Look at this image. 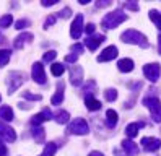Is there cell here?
<instances>
[{"label":"cell","mask_w":161,"mask_h":156,"mask_svg":"<svg viewBox=\"0 0 161 156\" xmlns=\"http://www.w3.org/2000/svg\"><path fill=\"white\" fill-rule=\"evenodd\" d=\"M55 151H57V145L55 143H47L46 146H44V151L39 154V156H54L55 154Z\"/></svg>","instance_id":"cell-24"},{"label":"cell","mask_w":161,"mask_h":156,"mask_svg":"<svg viewBox=\"0 0 161 156\" xmlns=\"http://www.w3.org/2000/svg\"><path fill=\"white\" fill-rule=\"evenodd\" d=\"M119 51H117V47L116 46H109L106 47L104 51L98 55V62H109V60H114V58L117 57Z\"/></svg>","instance_id":"cell-10"},{"label":"cell","mask_w":161,"mask_h":156,"mask_svg":"<svg viewBox=\"0 0 161 156\" xmlns=\"http://www.w3.org/2000/svg\"><path fill=\"white\" fill-rule=\"evenodd\" d=\"M117 68L124 73L132 72L134 70V60H132V58H120V60L117 62Z\"/></svg>","instance_id":"cell-16"},{"label":"cell","mask_w":161,"mask_h":156,"mask_svg":"<svg viewBox=\"0 0 161 156\" xmlns=\"http://www.w3.org/2000/svg\"><path fill=\"white\" fill-rule=\"evenodd\" d=\"M57 93H55L54 96H52V99H51V103L52 104H55V106H59V104H62V101H64V83H57Z\"/></svg>","instance_id":"cell-21"},{"label":"cell","mask_w":161,"mask_h":156,"mask_svg":"<svg viewBox=\"0 0 161 156\" xmlns=\"http://www.w3.org/2000/svg\"><path fill=\"white\" fill-rule=\"evenodd\" d=\"M120 39L127 44H135L140 47H148V41H147V36L142 34L137 29H127V31L122 33Z\"/></svg>","instance_id":"cell-1"},{"label":"cell","mask_w":161,"mask_h":156,"mask_svg":"<svg viewBox=\"0 0 161 156\" xmlns=\"http://www.w3.org/2000/svg\"><path fill=\"white\" fill-rule=\"evenodd\" d=\"M78 60V55L77 54H70V55H67L65 57V62H70V64H73L75 65V62Z\"/></svg>","instance_id":"cell-34"},{"label":"cell","mask_w":161,"mask_h":156,"mask_svg":"<svg viewBox=\"0 0 161 156\" xmlns=\"http://www.w3.org/2000/svg\"><path fill=\"white\" fill-rule=\"evenodd\" d=\"M25 81V75L21 72H10L8 75V94L16 91V88Z\"/></svg>","instance_id":"cell-5"},{"label":"cell","mask_w":161,"mask_h":156,"mask_svg":"<svg viewBox=\"0 0 161 156\" xmlns=\"http://www.w3.org/2000/svg\"><path fill=\"white\" fill-rule=\"evenodd\" d=\"M7 154V146L2 143V138H0V156H5Z\"/></svg>","instance_id":"cell-39"},{"label":"cell","mask_w":161,"mask_h":156,"mask_svg":"<svg viewBox=\"0 0 161 156\" xmlns=\"http://www.w3.org/2000/svg\"><path fill=\"white\" fill-rule=\"evenodd\" d=\"M104 41H106V37H104L103 34H98V36H88L85 44H86V47L90 49V51H96V49L101 46V42H104Z\"/></svg>","instance_id":"cell-13"},{"label":"cell","mask_w":161,"mask_h":156,"mask_svg":"<svg viewBox=\"0 0 161 156\" xmlns=\"http://www.w3.org/2000/svg\"><path fill=\"white\" fill-rule=\"evenodd\" d=\"M143 127V124H138V122H134V124H129L127 127H125V135L129 136V138H134V136H137L138 135V130Z\"/></svg>","instance_id":"cell-17"},{"label":"cell","mask_w":161,"mask_h":156,"mask_svg":"<svg viewBox=\"0 0 161 156\" xmlns=\"http://www.w3.org/2000/svg\"><path fill=\"white\" fill-rule=\"evenodd\" d=\"M122 148H124V151H125L127 156H135L138 153L137 143H134L132 140H124V142H122Z\"/></svg>","instance_id":"cell-15"},{"label":"cell","mask_w":161,"mask_h":156,"mask_svg":"<svg viewBox=\"0 0 161 156\" xmlns=\"http://www.w3.org/2000/svg\"><path fill=\"white\" fill-rule=\"evenodd\" d=\"M0 101H2V96H0Z\"/></svg>","instance_id":"cell-46"},{"label":"cell","mask_w":161,"mask_h":156,"mask_svg":"<svg viewBox=\"0 0 161 156\" xmlns=\"http://www.w3.org/2000/svg\"><path fill=\"white\" fill-rule=\"evenodd\" d=\"M94 29H96V26H94L93 23H90V25L85 26V31H86V34H93V33H94Z\"/></svg>","instance_id":"cell-37"},{"label":"cell","mask_w":161,"mask_h":156,"mask_svg":"<svg viewBox=\"0 0 161 156\" xmlns=\"http://www.w3.org/2000/svg\"><path fill=\"white\" fill-rule=\"evenodd\" d=\"M54 119H55V122H57V124H67L70 120V114L67 111H57Z\"/></svg>","instance_id":"cell-23"},{"label":"cell","mask_w":161,"mask_h":156,"mask_svg":"<svg viewBox=\"0 0 161 156\" xmlns=\"http://www.w3.org/2000/svg\"><path fill=\"white\" fill-rule=\"evenodd\" d=\"M88 132H90V127H88L86 120H83V119H75L69 125V133H72V135H86Z\"/></svg>","instance_id":"cell-4"},{"label":"cell","mask_w":161,"mask_h":156,"mask_svg":"<svg viewBox=\"0 0 161 156\" xmlns=\"http://www.w3.org/2000/svg\"><path fill=\"white\" fill-rule=\"evenodd\" d=\"M23 98H26V99H31V101H41V94H33L30 91H25L23 93Z\"/></svg>","instance_id":"cell-32"},{"label":"cell","mask_w":161,"mask_h":156,"mask_svg":"<svg viewBox=\"0 0 161 156\" xmlns=\"http://www.w3.org/2000/svg\"><path fill=\"white\" fill-rule=\"evenodd\" d=\"M52 119V112L49 111V109H44V111H41L39 114H36L33 119H31V124L33 125H39V124H42V122H46V120H51Z\"/></svg>","instance_id":"cell-14"},{"label":"cell","mask_w":161,"mask_h":156,"mask_svg":"<svg viewBox=\"0 0 161 156\" xmlns=\"http://www.w3.org/2000/svg\"><path fill=\"white\" fill-rule=\"evenodd\" d=\"M33 41V34L31 33H23V34H20L16 39H15V47L16 49H21L26 42H31Z\"/></svg>","instance_id":"cell-19"},{"label":"cell","mask_w":161,"mask_h":156,"mask_svg":"<svg viewBox=\"0 0 161 156\" xmlns=\"http://www.w3.org/2000/svg\"><path fill=\"white\" fill-rule=\"evenodd\" d=\"M51 72H52L54 76H60V75L65 72V65H62V64H52Z\"/></svg>","instance_id":"cell-27"},{"label":"cell","mask_w":161,"mask_h":156,"mask_svg":"<svg viewBox=\"0 0 161 156\" xmlns=\"http://www.w3.org/2000/svg\"><path fill=\"white\" fill-rule=\"evenodd\" d=\"M150 18H151V21H153L161 29V13H158L156 10H151V12H150Z\"/></svg>","instance_id":"cell-28"},{"label":"cell","mask_w":161,"mask_h":156,"mask_svg":"<svg viewBox=\"0 0 161 156\" xmlns=\"http://www.w3.org/2000/svg\"><path fill=\"white\" fill-rule=\"evenodd\" d=\"M85 106H86V109L88 111H98L101 109V103L96 99V98H93V96H86L85 98Z\"/></svg>","instance_id":"cell-20"},{"label":"cell","mask_w":161,"mask_h":156,"mask_svg":"<svg viewBox=\"0 0 161 156\" xmlns=\"http://www.w3.org/2000/svg\"><path fill=\"white\" fill-rule=\"evenodd\" d=\"M54 23H55V16H47L46 21H44V28L47 29V28H49L51 25H54Z\"/></svg>","instance_id":"cell-35"},{"label":"cell","mask_w":161,"mask_h":156,"mask_svg":"<svg viewBox=\"0 0 161 156\" xmlns=\"http://www.w3.org/2000/svg\"><path fill=\"white\" fill-rule=\"evenodd\" d=\"M117 120H119V115L114 109H109L106 112V125L109 127V129H114V127L117 125Z\"/></svg>","instance_id":"cell-18"},{"label":"cell","mask_w":161,"mask_h":156,"mask_svg":"<svg viewBox=\"0 0 161 156\" xmlns=\"http://www.w3.org/2000/svg\"><path fill=\"white\" fill-rule=\"evenodd\" d=\"M81 31H83V15H77L70 26V36L73 39H78L81 36Z\"/></svg>","instance_id":"cell-8"},{"label":"cell","mask_w":161,"mask_h":156,"mask_svg":"<svg viewBox=\"0 0 161 156\" xmlns=\"http://www.w3.org/2000/svg\"><path fill=\"white\" fill-rule=\"evenodd\" d=\"M72 51H73V52H77V55H78V54L83 52V46L77 42V44H73V46H72Z\"/></svg>","instance_id":"cell-36"},{"label":"cell","mask_w":161,"mask_h":156,"mask_svg":"<svg viewBox=\"0 0 161 156\" xmlns=\"http://www.w3.org/2000/svg\"><path fill=\"white\" fill-rule=\"evenodd\" d=\"M125 20H127V15L124 12H120V10H116V12L108 13L106 16H104L101 25H103V28H106V29H114L120 23H124Z\"/></svg>","instance_id":"cell-2"},{"label":"cell","mask_w":161,"mask_h":156,"mask_svg":"<svg viewBox=\"0 0 161 156\" xmlns=\"http://www.w3.org/2000/svg\"><path fill=\"white\" fill-rule=\"evenodd\" d=\"M55 57H57V52H55V51H47L44 54V57H42V60L44 62H52Z\"/></svg>","instance_id":"cell-31"},{"label":"cell","mask_w":161,"mask_h":156,"mask_svg":"<svg viewBox=\"0 0 161 156\" xmlns=\"http://www.w3.org/2000/svg\"><path fill=\"white\" fill-rule=\"evenodd\" d=\"M159 72H161V68H159L158 64H147V65L143 67V73H145V76L148 78L150 81H153V83L159 78Z\"/></svg>","instance_id":"cell-6"},{"label":"cell","mask_w":161,"mask_h":156,"mask_svg":"<svg viewBox=\"0 0 161 156\" xmlns=\"http://www.w3.org/2000/svg\"><path fill=\"white\" fill-rule=\"evenodd\" d=\"M31 75H33V80L39 85H44L46 83V72H44V67L41 62H36L33 65V70H31Z\"/></svg>","instance_id":"cell-7"},{"label":"cell","mask_w":161,"mask_h":156,"mask_svg":"<svg viewBox=\"0 0 161 156\" xmlns=\"http://www.w3.org/2000/svg\"><path fill=\"white\" fill-rule=\"evenodd\" d=\"M12 57V52L7 51V49H0V67H5L8 64V60H10Z\"/></svg>","instance_id":"cell-25"},{"label":"cell","mask_w":161,"mask_h":156,"mask_svg":"<svg viewBox=\"0 0 161 156\" xmlns=\"http://www.w3.org/2000/svg\"><path fill=\"white\" fill-rule=\"evenodd\" d=\"M0 136H2L3 140L10 142V143L16 140V133H15V130L12 129V127L5 125L3 122H0Z\"/></svg>","instance_id":"cell-12"},{"label":"cell","mask_w":161,"mask_h":156,"mask_svg":"<svg viewBox=\"0 0 161 156\" xmlns=\"http://www.w3.org/2000/svg\"><path fill=\"white\" fill-rule=\"evenodd\" d=\"M125 7H127V8H130V10H138V5H137L135 2H127V3H125Z\"/></svg>","instance_id":"cell-40"},{"label":"cell","mask_w":161,"mask_h":156,"mask_svg":"<svg viewBox=\"0 0 161 156\" xmlns=\"http://www.w3.org/2000/svg\"><path fill=\"white\" fill-rule=\"evenodd\" d=\"M88 156H104V154H103V153H99V151H91Z\"/></svg>","instance_id":"cell-43"},{"label":"cell","mask_w":161,"mask_h":156,"mask_svg":"<svg viewBox=\"0 0 161 156\" xmlns=\"http://www.w3.org/2000/svg\"><path fill=\"white\" fill-rule=\"evenodd\" d=\"M143 104L150 109L151 119H153L155 122H161V101L158 99V98H145Z\"/></svg>","instance_id":"cell-3"},{"label":"cell","mask_w":161,"mask_h":156,"mask_svg":"<svg viewBox=\"0 0 161 156\" xmlns=\"http://www.w3.org/2000/svg\"><path fill=\"white\" fill-rule=\"evenodd\" d=\"M59 16H60V18H69V16H70V8H64L62 12L59 13Z\"/></svg>","instance_id":"cell-38"},{"label":"cell","mask_w":161,"mask_h":156,"mask_svg":"<svg viewBox=\"0 0 161 156\" xmlns=\"http://www.w3.org/2000/svg\"><path fill=\"white\" fill-rule=\"evenodd\" d=\"M96 5H98L99 8H103V7H109V5H111V2H98Z\"/></svg>","instance_id":"cell-42"},{"label":"cell","mask_w":161,"mask_h":156,"mask_svg":"<svg viewBox=\"0 0 161 156\" xmlns=\"http://www.w3.org/2000/svg\"><path fill=\"white\" fill-rule=\"evenodd\" d=\"M28 25H30V21H28V20H18L16 25H15V28H16V29H25Z\"/></svg>","instance_id":"cell-33"},{"label":"cell","mask_w":161,"mask_h":156,"mask_svg":"<svg viewBox=\"0 0 161 156\" xmlns=\"http://www.w3.org/2000/svg\"><path fill=\"white\" fill-rule=\"evenodd\" d=\"M33 136H34V140L37 143H42L44 142V129H41V127H34L33 129Z\"/></svg>","instance_id":"cell-26"},{"label":"cell","mask_w":161,"mask_h":156,"mask_svg":"<svg viewBox=\"0 0 161 156\" xmlns=\"http://www.w3.org/2000/svg\"><path fill=\"white\" fill-rule=\"evenodd\" d=\"M104 98H106L108 101H116V99H117V90L108 88V90L104 91Z\"/></svg>","instance_id":"cell-29"},{"label":"cell","mask_w":161,"mask_h":156,"mask_svg":"<svg viewBox=\"0 0 161 156\" xmlns=\"http://www.w3.org/2000/svg\"><path fill=\"white\" fill-rule=\"evenodd\" d=\"M0 119L5 120V122L13 120V111H12V107H10V106H3V107H0Z\"/></svg>","instance_id":"cell-22"},{"label":"cell","mask_w":161,"mask_h":156,"mask_svg":"<svg viewBox=\"0 0 161 156\" xmlns=\"http://www.w3.org/2000/svg\"><path fill=\"white\" fill-rule=\"evenodd\" d=\"M80 3L81 5H86V3H90V0H80Z\"/></svg>","instance_id":"cell-44"},{"label":"cell","mask_w":161,"mask_h":156,"mask_svg":"<svg viewBox=\"0 0 161 156\" xmlns=\"http://www.w3.org/2000/svg\"><path fill=\"white\" fill-rule=\"evenodd\" d=\"M142 146L147 151H156L161 148V140L159 138H153V136H143L142 138Z\"/></svg>","instance_id":"cell-9"},{"label":"cell","mask_w":161,"mask_h":156,"mask_svg":"<svg viewBox=\"0 0 161 156\" xmlns=\"http://www.w3.org/2000/svg\"><path fill=\"white\" fill-rule=\"evenodd\" d=\"M44 7H51V5H55V3H57V0H51V2H47V0H42V2H41Z\"/></svg>","instance_id":"cell-41"},{"label":"cell","mask_w":161,"mask_h":156,"mask_svg":"<svg viewBox=\"0 0 161 156\" xmlns=\"http://www.w3.org/2000/svg\"><path fill=\"white\" fill-rule=\"evenodd\" d=\"M158 44H159V54H161V34H159V37H158Z\"/></svg>","instance_id":"cell-45"},{"label":"cell","mask_w":161,"mask_h":156,"mask_svg":"<svg viewBox=\"0 0 161 156\" xmlns=\"http://www.w3.org/2000/svg\"><path fill=\"white\" fill-rule=\"evenodd\" d=\"M70 81L73 86H80L83 81V70L80 65H73L70 70Z\"/></svg>","instance_id":"cell-11"},{"label":"cell","mask_w":161,"mask_h":156,"mask_svg":"<svg viewBox=\"0 0 161 156\" xmlns=\"http://www.w3.org/2000/svg\"><path fill=\"white\" fill-rule=\"evenodd\" d=\"M12 23H13V16L12 15H5V16L0 18V28H8Z\"/></svg>","instance_id":"cell-30"}]
</instances>
